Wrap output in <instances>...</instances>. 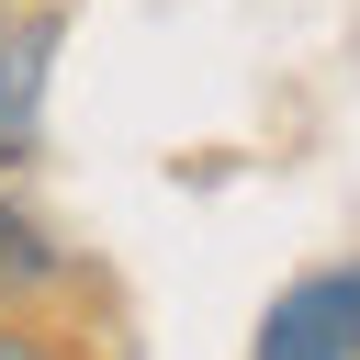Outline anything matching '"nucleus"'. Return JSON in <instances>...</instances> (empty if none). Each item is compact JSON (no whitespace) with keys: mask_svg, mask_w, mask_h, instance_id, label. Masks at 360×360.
Segmentation results:
<instances>
[{"mask_svg":"<svg viewBox=\"0 0 360 360\" xmlns=\"http://www.w3.org/2000/svg\"><path fill=\"white\" fill-rule=\"evenodd\" d=\"M259 360H360V270H315L259 326Z\"/></svg>","mask_w":360,"mask_h":360,"instance_id":"nucleus-1","label":"nucleus"},{"mask_svg":"<svg viewBox=\"0 0 360 360\" xmlns=\"http://www.w3.org/2000/svg\"><path fill=\"white\" fill-rule=\"evenodd\" d=\"M45 68H56V22H11L0 34V169H22L45 135Z\"/></svg>","mask_w":360,"mask_h":360,"instance_id":"nucleus-2","label":"nucleus"},{"mask_svg":"<svg viewBox=\"0 0 360 360\" xmlns=\"http://www.w3.org/2000/svg\"><path fill=\"white\" fill-rule=\"evenodd\" d=\"M45 270H56V236H45L34 214H11V202H0V304L45 292Z\"/></svg>","mask_w":360,"mask_h":360,"instance_id":"nucleus-3","label":"nucleus"},{"mask_svg":"<svg viewBox=\"0 0 360 360\" xmlns=\"http://www.w3.org/2000/svg\"><path fill=\"white\" fill-rule=\"evenodd\" d=\"M0 360H45V349H34V338H22L11 315H0Z\"/></svg>","mask_w":360,"mask_h":360,"instance_id":"nucleus-4","label":"nucleus"}]
</instances>
